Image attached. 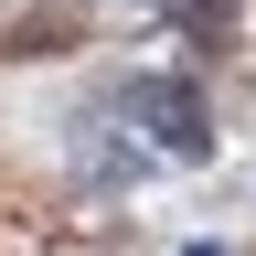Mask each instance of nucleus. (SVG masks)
Segmentation results:
<instances>
[{
	"instance_id": "f03ea898",
	"label": "nucleus",
	"mask_w": 256,
	"mask_h": 256,
	"mask_svg": "<svg viewBox=\"0 0 256 256\" xmlns=\"http://www.w3.org/2000/svg\"><path fill=\"white\" fill-rule=\"evenodd\" d=\"M192 256H224V246H192Z\"/></svg>"
},
{
	"instance_id": "f257e3e1",
	"label": "nucleus",
	"mask_w": 256,
	"mask_h": 256,
	"mask_svg": "<svg viewBox=\"0 0 256 256\" xmlns=\"http://www.w3.org/2000/svg\"><path fill=\"white\" fill-rule=\"evenodd\" d=\"M128 118H139L171 160L203 150V107H192V86H171V75H139V86H128Z\"/></svg>"
}]
</instances>
